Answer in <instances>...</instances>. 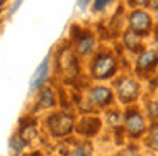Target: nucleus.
<instances>
[{
  "mask_svg": "<svg viewBox=\"0 0 158 156\" xmlns=\"http://www.w3.org/2000/svg\"><path fill=\"white\" fill-rule=\"evenodd\" d=\"M116 71V60L110 54H99L92 64V75L95 78H109Z\"/></svg>",
  "mask_w": 158,
  "mask_h": 156,
  "instance_id": "obj_1",
  "label": "nucleus"
},
{
  "mask_svg": "<svg viewBox=\"0 0 158 156\" xmlns=\"http://www.w3.org/2000/svg\"><path fill=\"white\" fill-rule=\"evenodd\" d=\"M48 127L55 136H66L73 129V117L68 114H53L48 119Z\"/></svg>",
  "mask_w": 158,
  "mask_h": 156,
  "instance_id": "obj_2",
  "label": "nucleus"
},
{
  "mask_svg": "<svg viewBox=\"0 0 158 156\" xmlns=\"http://www.w3.org/2000/svg\"><path fill=\"white\" fill-rule=\"evenodd\" d=\"M129 26H131V31L134 34H148L151 29V19L146 12L143 10H136L129 15Z\"/></svg>",
  "mask_w": 158,
  "mask_h": 156,
  "instance_id": "obj_3",
  "label": "nucleus"
},
{
  "mask_svg": "<svg viewBox=\"0 0 158 156\" xmlns=\"http://www.w3.org/2000/svg\"><path fill=\"white\" fill-rule=\"evenodd\" d=\"M58 66L60 70L63 71L68 76H75L78 73V66H77V60L73 56V53L68 49V47H63L58 54Z\"/></svg>",
  "mask_w": 158,
  "mask_h": 156,
  "instance_id": "obj_4",
  "label": "nucleus"
},
{
  "mask_svg": "<svg viewBox=\"0 0 158 156\" xmlns=\"http://www.w3.org/2000/svg\"><path fill=\"white\" fill-rule=\"evenodd\" d=\"M138 83L131 78H123V80L117 83V95H119L121 102L127 104V102H133L138 97Z\"/></svg>",
  "mask_w": 158,
  "mask_h": 156,
  "instance_id": "obj_5",
  "label": "nucleus"
},
{
  "mask_svg": "<svg viewBox=\"0 0 158 156\" xmlns=\"http://www.w3.org/2000/svg\"><path fill=\"white\" fill-rule=\"evenodd\" d=\"M126 129L133 138H138L144 132V119L136 110H131L126 114Z\"/></svg>",
  "mask_w": 158,
  "mask_h": 156,
  "instance_id": "obj_6",
  "label": "nucleus"
},
{
  "mask_svg": "<svg viewBox=\"0 0 158 156\" xmlns=\"http://www.w3.org/2000/svg\"><path fill=\"white\" fill-rule=\"evenodd\" d=\"M89 98H90L92 104L99 105V107H104V105L110 104V100H112V93H110V90L106 88V87H95V88L90 90Z\"/></svg>",
  "mask_w": 158,
  "mask_h": 156,
  "instance_id": "obj_7",
  "label": "nucleus"
},
{
  "mask_svg": "<svg viewBox=\"0 0 158 156\" xmlns=\"http://www.w3.org/2000/svg\"><path fill=\"white\" fill-rule=\"evenodd\" d=\"M48 73H49V60H48V58H44V60H43V63L38 66L36 73L32 75V78H31V83H29L31 90H36V88L41 87V85L44 83Z\"/></svg>",
  "mask_w": 158,
  "mask_h": 156,
  "instance_id": "obj_8",
  "label": "nucleus"
},
{
  "mask_svg": "<svg viewBox=\"0 0 158 156\" xmlns=\"http://www.w3.org/2000/svg\"><path fill=\"white\" fill-rule=\"evenodd\" d=\"M99 127H100V121L97 117H85V119L80 121L77 131H78L80 134H83V136H94L97 131H99Z\"/></svg>",
  "mask_w": 158,
  "mask_h": 156,
  "instance_id": "obj_9",
  "label": "nucleus"
},
{
  "mask_svg": "<svg viewBox=\"0 0 158 156\" xmlns=\"http://www.w3.org/2000/svg\"><path fill=\"white\" fill-rule=\"evenodd\" d=\"M158 61V56L155 51H144V53L139 54L138 58V70L139 71H148L156 64Z\"/></svg>",
  "mask_w": 158,
  "mask_h": 156,
  "instance_id": "obj_10",
  "label": "nucleus"
},
{
  "mask_svg": "<svg viewBox=\"0 0 158 156\" xmlns=\"http://www.w3.org/2000/svg\"><path fill=\"white\" fill-rule=\"evenodd\" d=\"M92 47H94V37H92V34L82 32L80 39L77 41V49H78V53L80 54H89L90 51H92Z\"/></svg>",
  "mask_w": 158,
  "mask_h": 156,
  "instance_id": "obj_11",
  "label": "nucleus"
},
{
  "mask_svg": "<svg viewBox=\"0 0 158 156\" xmlns=\"http://www.w3.org/2000/svg\"><path fill=\"white\" fill-rule=\"evenodd\" d=\"M124 44H126L131 51H138V49H139V46H141L139 37H138V34H134L133 31H129V32L124 34Z\"/></svg>",
  "mask_w": 158,
  "mask_h": 156,
  "instance_id": "obj_12",
  "label": "nucleus"
},
{
  "mask_svg": "<svg viewBox=\"0 0 158 156\" xmlns=\"http://www.w3.org/2000/svg\"><path fill=\"white\" fill-rule=\"evenodd\" d=\"M39 102H41L43 107H53L55 105V95H53L51 88L44 87L41 90V95H39Z\"/></svg>",
  "mask_w": 158,
  "mask_h": 156,
  "instance_id": "obj_13",
  "label": "nucleus"
},
{
  "mask_svg": "<svg viewBox=\"0 0 158 156\" xmlns=\"http://www.w3.org/2000/svg\"><path fill=\"white\" fill-rule=\"evenodd\" d=\"M34 136H36V125H34V122H31V124H29V127H22L21 129V138H22V141H24V142L31 141Z\"/></svg>",
  "mask_w": 158,
  "mask_h": 156,
  "instance_id": "obj_14",
  "label": "nucleus"
},
{
  "mask_svg": "<svg viewBox=\"0 0 158 156\" xmlns=\"http://www.w3.org/2000/svg\"><path fill=\"white\" fill-rule=\"evenodd\" d=\"M90 151H92V146L90 142H83V144H78L75 149L72 151V156H89Z\"/></svg>",
  "mask_w": 158,
  "mask_h": 156,
  "instance_id": "obj_15",
  "label": "nucleus"
},
{
  "mask_svg": "<svg viewBox=\"0 0 158 156\" xmlns=\"http://www.w3.org/2000/svg\"><path fill=\"white\" fill-rule=\"evenodd\" d=\"M148 144H150L153 149L158 151V124L151 125V129H150V141H148Z\"/></svg>",
  "mask_w": 158,
  "mask_h": 156,
  "instance_id": "obj_16",
  "label": "nucleus"
},
{
  "mask_svg": "<svg viewBox=\"0 0 158 156\" xmlns=\"http://www.w3.org/2000/svg\"><path fill=\"white\" fill-rule=\"evenodd\" d=\"M148 114H150L151 119L156 121L158 119V102H150L148 104Z\"/></svg>",
  "mask_w": 158,
  "mask_h": 156,
  "instance_id": "obj_17",
  "label": "nucleus"
},
{
  "mask_svg": "<svg viewBox=\"0 0 158 156\" xmlns=\"http://www.w3.org/2000/svg\"><path fill=\"white\" fill-rule=\"evenodd\" d=\"M24 144H26V142H24V141H21L19 138H12L10 146H12V149H14L15 153H21V151H22V148H24Z\"/></svg>",
  "mask_w": 158,
  "mask_h": 156,
  "instance_id": "obj_18",
  "label": "nucleus"
},
{
  "mask_svg": "<svg viewBox=\"0 0 158 156\" xmlns=\"http://www.w3.org/2000/svg\"><path fill=\"white\" fill-rule=\"evenodd\" d=\"M106 5H109V2H95V9L99 10V9H104Z\"/></svg>",
  "mask_w": 158,
  "mask_h": 156,
  "instance_id": "obj_19",
  "label": "nucleus"
},
{
  "mask_svg": "<svg viewBox=\"0 0 158 156\" xmlns=\"http://www.w3.org/2000/svg\"><path fill=\"white\" fill-rule=\"evenodd\" d=\"M155 10H156V20H158V5H155Z\"/></svg>",
  "mask_w": 158,
  "mask_h": 156,
  "instance_id": "obj_20",
  "label": "nucleus"
},
{
  "mask_svg": "<svg viewBox=\"0 0 158 156\" xmlns=\"http://www.w3.org/2000/svg\"><path fill=\"white\" fill-rule=\"evenodd\" d=\"M31 156H41V154H39V153H32Z\"/></svg>",
  "mask_w": 158,
  "mask_h": 156,
  "instance_id": "obj_21",
  "label": "nucleus"
},
{
  "mask_svg": "<svg viewBox=\"0 0 158 156\" xmlns=\"http://www.w3.org/2000/svg\"><path fill=\"white\" fill-rule=\"evenodd\" d=\"M0 7H2V2H0Z\"/></svg>",
  "mask_w": 158,
  "mask_h": 156,
  "instance_id": "obj_22",
  "label": "nucleus"
}]
</instances>
